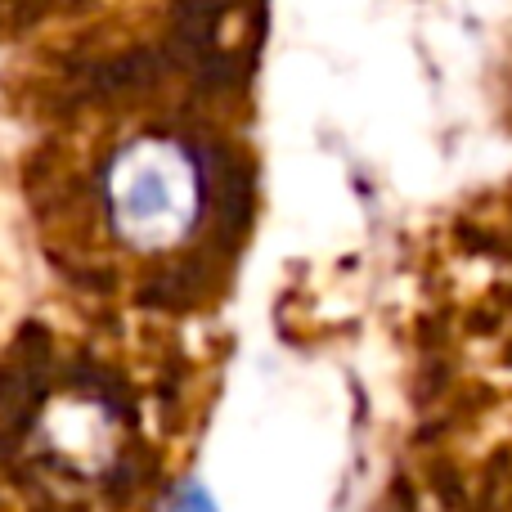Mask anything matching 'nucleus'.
I'll return each instance as SVG.
<instances>
[{
    "instance_id": "f03ea898",
    "label": "nucleus",
    "mask_w": 512,
    "mask_h": 512,
    "mask_svg": "<svg viewBox=\"0 0 512 512\" xmlns=\"http://www.w3.org/2000/svg\"><path fill=\"white\" fill-rule=\"evenodd\" d=\"M171 512H216V508H212V499H207L203 490H198V486H189L185 495L176 499V508H171Z\"/></svg>"
},
{
    "instance_id": "f257e3e1",
    "label": "nucleus",
    "mask_w": 512,
    "mask_h": 512,
    "mask_svg": "<svg viewBox=\"0 0 512 512\" xmlns=\"http://www.w3.org/2000/svg\"><path fill=\"white\" fill-rule=\"evenodd\" d=\"M108 216L135 248H171L203 212V176L185 144L167 135L135 140L108 162Z\"/></svg>"
}]
</instances>
